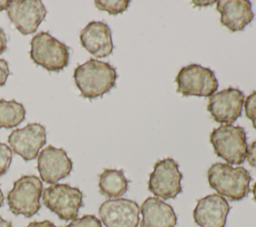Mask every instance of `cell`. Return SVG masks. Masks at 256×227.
Wrapping results in <instances>:
<instances>
[{
  "label": "cell",
  "instance_id": "1",
  "mask_svg": "<svg viewBox=\"0 0 256 227\" xmlns=\"http://www.w3.org/2000/svg\"><path fill=\"white\" fill-rule=\"evenodd\" d=\"M74 81L84 98L95 99L108 93L116 83V69L109 63L89 59L74 70Z\"/></svg>",
  "mask_w": 256,
  "mask_h": 227
},
{
  "label": "cell",
  "instance_id": "2",
  "mask_svg": "<svg viewBox=\"0 0 256 227\" xmlns=\"http://www.w3.org/2000/svg\"><path fill=\"white\" fill-rule=\"evenodd\" d=\"M207 178L210 187L229 201H240L250 192V173L241 166L215 163L208 169Z\"/></svg>",
  "mask_w": 256,
  "mask_h": 227
},
{
  "label": "cell",
  "instance_id": "3",
  "mask_svg": "<svg viewBox=\"0 0 256 227\" xmlns=\"http://www.w3.org/2000/svg\"><path fill=\"white\" fill-rule=\"evenodd\" d=\"M246 139L244 128L231 124L220 125L210 133L215 154L229 165H240L245 161L248 149Z\"/></svg>",
  "mask_w": 256,
  "mask_h": 227
},
{
  "label": "cell",
  "instance_id": "4",
  "mask_svg": "<svg viewBox=\"0 0 256 227\" xmlns=\"http://www.w3.org/2000/svg\"><path fill=\"white\" fill-rule=\"evenodd\" d=\"M32 61L48 71L59 72L69 62V47L48 32L36 34L30 42Z\"/></svg>",
  "mask_w": 256,
  "mask_h": 227
},
{
  "label": "cell",
  "instance_id": "5",
  "mask_svg": "<svg viewBox=\"0 0 256 227\" xmlns=\"http://www.w3.org/2000/svg\"><path fill=\"white\" fill-rule=\"evenodd\" d=\"M43 185L35 175H24L16 180L9 191L7 202L10 211L15 215H24L29 218L36 214L40 207V197Z\"/></svg>",
  "mask_w": 256,
  "mask_h": 227
},
{
  "label": "cell",
  "instance_id": "6",
  "mask_svg": "<svg viewBox=\"0 0 256 227\" xmlns=\"http://www.w3.org/2000/svg\"><path fill=\"white\" fill-rule=\"evenodd\" d=\"M175 82L177 93L183 96L210 97L218 89V81L214 72L199 64L182 67L175 78Z\"/></svg>",
  "mask_w": 256,
  "mask_h": 227
},
{
  "label": "cell",
  "instance_id": "7",
  "mask_svg": "<svg viewBox=\"0 0 256 227\" xmlns=\"http://www.w3.org/2000/svg\"><path fill=\"white\" fill-rule=\"evenodd\" d=\"M44 205L60 219L68 221L77 217L83 205V194L77 187L69 184H52L42 193Z\"/></svg>",
  "mask_w": 256,
  "mask_h": 227
},
{
  "label": "cell",
  "instance_id": "8",
  "mask_svg": "<svg viewBox=\"0 0 256 227\" xmlns=\"http://www.w3.org/2000/svg\"><path fill=\"white\" fill-rule=\"evenodd\" d=\"M181 180L182 173L178 163L172 158H164L155 163L149 176L148 189L157 198H175L182 192Z\"/></svg>",
  "mask_w": 256,
  "mask_h": 227
},
{
  "label": "cell",
  "instance_id": "9",
  "mask_svg": "<svg viewBox=\"0 0 256 227\" xmlns=\"http://www.w3.org/2000/svg\"><path fill=\"white\" fill-rule=\"evenodd\" d=\"M244 101V94L239 89L229 87L209 97L207 110L216 122L232 124L241 116Z\"/></svg>",
  "mask_w": 256,
  "mask_h": 227
},
{
  "label": "cell",
  "instance_id": "10",
  "mask_svg": "<svg viewBox=\"0 0 256 227\" xmlns=\"http://www.w3.org/2000/svg\"><path fill=\"white\" fill-rule=\"evenodd\" d=\"M46 13L47 10L40 0H13L7 9L11 23L23 35L34 33Z\"/></svg>",
  "mask_w": 256,
  "mask_h": 227
},
{
  "label": "cell",
  "instance_id": "11",
  "mask_svg": "<svg viewBox=\"0 0 256 227\" xmlns=\"http://www.w3.org/2000/svg\"><path fill=\"white\" fill-rule=\"evenodd\" d=\"M8 143L11 150L25 161L33 160L46 144V129L39 123H28L23 128L13 130L8 137Z\"/></svg>",
  "mask_w": 256,
  "mask_h": 227
},
{
  "label": "cell",
  "instance_id": "12",
  "mask_svg": "<svg viewBox=\"0 0 256 227\" xmlns=\"http://www.w3.org/2000/svg\"><path fill=\"white\" fill-rule=\"evenodd\" d=\"M140 208L125 198L108 199L99 207V216L106 227H137Z\"/></svg>",
  "mask_w": 256,
  "mask_h": 227
},
{
  "label": "cell",
  "instance_id": "13",
  "mask_svg": "<svg viewBox=\"0 0 256 227\" xmlns=\"http://www.w3.org/2000/svg\"><path fill=\"white\" fill-rule=\"evenodd\" d=\"M73 163L66 151L52 145L42 149L37 156V169L41 179L49 184H56L72 171Z\"/></svg>",
  "mask_w": 256,
  "mask_h": 227
},
{
  "label": "cell",
  "instance_id": "14",
  "mask_svg": "<svg viewBox=\"0 0 256 227\" xmlns=\"http://www.w3.org/2000/svg\"><path fill=\"white\" fill-rule=\"evenodd\" d=\"M229 210V203L223 196L210 194L197 201L193 218L200 227H224Z\"/></svg>",
  "mask_w": 256,
  "mask_h": 227
},
{
  "label": "cell",
  "instance_id": "15",
  "mask_svg": "<svg viewBox=\"0 0 256 227\" xmlns=\"http://www.w3.org/2000/svg\"><path fill=\"white\" fill-rule=\"evenodd\" d=\"M80 42L96 58L109 56L114 48L111 29L103 21L89 22L80 33Z\"/></svg>",
  "mask_w": 256,
  "mask_h": 227
},
{
  "label": "cell",
  "instance_id": "16",
  "mask_svg": "<svg viewBox=\"0 0 256 227\" xmlns=\"http://www.w3.org/2000/svg\"><path fill=\"white\" fill-rule=\"evenodd\" d=\"M220 22L232 32L241 31L254 18L252 4L248 0H220L216 2Z\"/></svg>",
  "mask_w": 256,
  "mask_h": 227
},
{
  "label": "cell",
  "instance_id": "17",
  "mask_svg": "<svg viewBox=\"0 0 256 227\" xmlns=\"http://www.w3.org/2000/svg\"><path fill=\"white\" fill-rule=\"evenodd\" d=\"M140 227H175L177 217L173 208L157 197L146 198L140 207Z\"/></svg>",
  "mask_w": 256,
  "mask_h": 227
},
{
  "label": "cell",
  "instance_id": "18",
  "mask_svg": "<svg viewBox=\"0 0 256 227\" xmlns=\"http://www.w3.org/2000/svg\"><path fill=\"white\" fill-rule=\"evenodd\" d=\"M129 180L121 169H104L99 175V191L108 198H118L128 189Z\"/></svg>",
  "mask_w": 256,
  "mask_h": 227
},
{
  "label": "cell",
  "instance_id": "19",
  "mask_svg": "<svg viewBox=\"0 0 256 227\" xmlns=\"http://www.w3.org/2000/svg\"><path fill=\"white\" fill-rule=\"evenodd\" d=\"M26 110L22 103L12 99H0V128H12L25 119Z\"/></svg>",
  "mask_w": 256,
  "mask_h": 227
},
{
  "label": "cell",
  "instance_id": "20",
  "mask_svg": "<svg viewBox=\"0 0 256 227\" xmlns=\"http://www.w3.org/2000/svg\"><path fill=\"white\" fill-rule=\"evenodd\" d=\"M94 4L101 11H106L110 15H117L127 10L130 4V1L128 0H96Z\"/></svg>",
  "mask_w": 256,
  "mask_h": 227
},
{
  "label": "cell",
  "instance_id": "21",
  "mask_svg": "<svg viewBox=\"0 0 256 227\" xmlns=\"http://www.w3.org/2000/svg\"><path fill=\"white\" fill-rule=\"evenodd\" d=\"M66 227H102V224L95 215H84L73 219Z\"/></svg>",
  "mask_w": 256,
  "mask_h": 227
},
{
  "label": "cell",
  "instance_id": "22",
  "mask_svg": "<svg viewBox=\"0 0 256 227\" xmlns=\"http://www.w3.org/2000/svg\"><path fill=\"white\" fill-rule=\"evenodd\" d=\"M12 161V150L5 144L0 142V176L4 175L11 164Z\"/></svg>",
  "mask_w": 256,
  "mask_h": 227
},
{
  "label": "cell",
  "instance_id": "23",
  "mask_svg": "<svg viewBox=\"0 0 256 227\" xmlns=\"http://www.w3.org/2000/svg\"><path fill=\"white\" fill-rule=\"evenodd\" d=\"M245 115L251 120L253 127L256 129V91H253L244 101Z\"/></svg>",
  "mask_w": 256,
  "mask_h": 227
},
{
  "label": "cell",
  "instance_id": "24",
  "mask_svg": "<svg viewBox=\"0 0 256 227\" xmlns=\"http://www.w3.org/2000/svg\"><path fill=\"white\" fill-rule=\"evenodd\" d=\"M9 66L5 59L0 58V86L5 85L7 78L9 76Z\"/></svg>",
  "mask_w": 256,
  "mask_h": 227
},
{
  "label": "cell",
  "instance_id": "25",
  "mask_svg": "<svg viewBox=\"0 0 256 227\" xmlns=\"http://www.w3.org/2000/svg\"><path fill=\"white\" fill-rule=\"evenodd\" d=\"M246 159L252 167L256 168V140L253 141L247 149V156Z\"/></svg>",
  "mask_w": 256,
  "mask_h": 227
},
{
  "label": "cell",
  "instance_id": "26",
  "mask_svg": "<svg viewBox=\"0 0 256 227\" xmlns=\"http://www.w3.org/2000/svg\"><path fill=\"white\" fill-rule=\"evenodd\" d=\"M26 227H59L56 226L55 224H53L52 222L48 221V220H44V221H33L30 222Z\"/></svg>",
  "mask_w": 256,
  "mask_h": 227
},
{
  "label": "cell",
  "instance_id": "27",
  "mask_svg": "<svg viewBox=\"0 0 256 227\" xmlns=\"http://www.w3.org/2000/svg\"><path fill=\"white\" fill-rule=\"evenodd\" d=\"M7 48V37L5 32L0 28V55L6 50Z\"/></svg>",
  "mask_w": 256,
  "mask_h": 227
},
{
  "label": "cell",
  "instance_id": "28",
  "mask_svg": "<svg viewBox=\"0 0 256 227\" xmlns=\"http://www.w3.org/2000/svg\"><path fill=\"white\" fill-rule=\"evenodd\" d=\"M10 3H11L10 0H0V11H3L5 9L7 10Z\"/></svg>",
  "mask_w": 256,
  "mask_h": 227
},
{
  "label": "cell",
  "instance_id": "29",
  "mask_svg": "<svg viewBox=\"0 0 256 227\" xmlns=\"http://www.w3.org/2000/svg\"><path fill=\"white\" fill-rule=\"evenodd\" d=\"M0 227H12V223L0 216Z\"/></svg>",
  "mask_w": 256,
  "mask_h": 227
},
{
  "label": "cell",
  "instance_id": "30",
  "mask_svg": "<svg viewBox=\"0 0 256 227\" xmlns=\"http://www.w3.org/2000/svg\"><path fill=\"white\" fill-rule=\"evenodd\" d=\"M252 193H253L254 200L256 201V182L254 183V185H253V187H252Z\"/></svg>",
  "mask_w": 256,
  "mask_h": 227
},
{
  "label": "cell",
  "instance_id": "31",
  "mask_svg": "<svg viewBox=\"0 0 256 227\" xmlns=\"http://www.w3.org/2000/svg\"><path fill=\"white\" fill-rule=\"evenodd\" d=\"M3 201H4V196H3V193H2L1 188H0V207L3 205Z\"/></svg>",
  "mask_w": 256,
  "mask_h": 227
}]
</instances>
